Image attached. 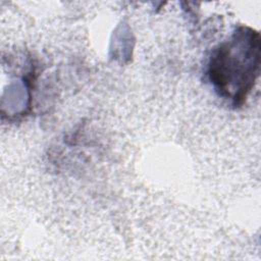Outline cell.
<instances>
[{
  "label": "cell",
  "instance_id": "obj_1",
  "mask_svg": "<svg viewBox=\"0 0 261 261\" xmlns=\"http://www.w3.org/2000/svg\"><path fill=\"white\" fill-rule=\"evenodd\" d=\"M260 38L241 27L216 48L209 61L208 75L220 96L242 104L259 75Z\"/></svg>",
  "mask_w": 261,
  "mask_h": 261
}]
</instances>
